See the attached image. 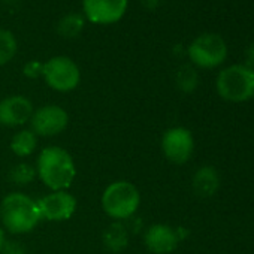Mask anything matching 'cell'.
<instances>
[{
    "instance_id": "obj_19",
    "label": "cell",
    "mask_w": 254,
    "mask_h": 254,
    "mask_svg": "<svg viewBox=\"0 0 254 254\" xmlns=\"http://www.w3.org/2000/svg\"><path fill=\"white\" fill-rule=\"evenodd\" d=\"M197 82H199V76L193 66L184 64L177 72V85L180 90L186 93H191L197 87Z\"/></svg>"
},
{
    "instance_id": "obj_4",
    "label": "cell",
    "mask_w": 254,
    "mask_h": 254,
    "mask_svg": "<svg viewBox=\"0 0 254 254\" xmlns=\"http://www.w3.org/2000/svg\"><path fill=\"white\" fill-rule=\"evenodd\" d=\"M217 91L229 102H245L254 97V70L245 64H233L217 76Z\"/></svg>"
},
{
    "instance_id": "obj_23",
    "label": "cell",
    "mask_w": 254,
    "mask_h": 254,
    "mask_svg": "<svg viewBox=\"0 0 254 254\" xmlns=\"http://www.w3.org/2000/svg\"><path fill=\"white\" fill-rule=\"evenodd\" d=\"M5 241H6V238H5V232H3V229H2V227H0V253H2V248H3Z\"/></svg>"
},
{
    "instance_id": "obj_11",
    "label": "cell",
    "mask_w": 254,
    "mask_h": 254,
    "mask_svg": "<svg viewBox=\"0 0 254 254\" xmlns=\"http://www.w3.org/2000/svg\"><path fill=\"white\" fill-rule=\"evenodd\" d=\"M33 103L20 94L8 96L0 100V124L5 127H20L30 121Z\"/></svg>"
},
{
    "instance_id": "obj_8",
    "label": "cell",
    "mask_w": 254,
    "mask_h": 254,
    "mask_svg": "<svg viewBox=\"0 0 254 254\" xmlns=\"http://www.w3.org/2000/svg\"><path fill=\"white\" fill-rule=\"evenodd\" d=\"M38 206L42 220L59 223L73 217V214L76 212L78 202L72 193H69L67 190H60L42 196L38 200Z\"/></svg>"
},
{
    "instance_id": "obj_7",
    "label": "cell",
    "mask_w": 254,
    "mask_h": 254,
    "mask_svg": "<svg viewBox=\"0 0 254 254\" xmlns=\"http://www.w3.org/2000/svg\"><path fill=\"white\" fill-rule=\"evenodd\" d=\"M29 123L30 130L38 138H51L66 130L69 124V114L59 105H44L33 111Z\"/></svg>"
},
{
    "instance_id": "obj_12",
    "label": "cell",
    "mask_w": 254,
    "mask_h": 254,
    "mask_svg": "<svg viewBox=\"0 0 254 254\" xmlns=\"http://www.w3.org/2000/svg\"><path fill=\"white\" fill-rule=\"evenodd\" d=\"M144 242L147 248L154 254H169L180 242V233L169 224H153L147 229L144 235Z\"/></svg>"
},
{
    "instance_id": "obj_6",
    "label": "cell",
    "mask_w": 254,
    "mask_h": 254,
    "mask_svg": "<svg viewBox=\"0 0 254 254\" xmlns=\"http://www.w3.org/2000/svg\"><path fill=\"white\" fill-rule=\"evenodd\" d=\"M190 62L202 69L220 66L227 57V45L224 39L215 33H203L191 41L187 48Z\"/></svg>"
},
{
    "instance_id": "obj_5",
    "label": "cell",
    "mask_w": 254,
    "mask_h": 254,
    "mask_svg": "<svg viewBox=\"0 0 254 254\" xmlns=\"http://www.w3.org/2000/svg\"><path fill=\"white\" fill-rule=\"evenodd\" d=\"M42 78L50 88L60 93H69L79 85L81 70L72 59L57 56L44 63Z\"/></svg>"
},
{
    "instance_id": "obj_18",
    "label": "cell",
    "mask_w": 254,
    "mask_h": 254,
    "mask_svg": "<svg viewBox=\"0 0 254 254\" xmlns=\"http://www.w3.org/2000/svg\"><path fill=\"white\" fill-rule=\"evenodd\" d=\"M36 177H38L36 168L30 163H18L12 166L9 171L11 183L17 186H29L36 180Z\"/></svg>"
},
{
    "instance_id": "obj_15",
    "label": "cell",
    "mask_w": 254,
    "mask_h": 254,
    "mask_svg": "<svg viewBox=\"0 0 254 254\" xmlns=\"http://www.w3.org/2000/svg\"><path fill=\"white\" fill-rule=\"evenodd\" d=\"M127 241H129V235H127V230L124 224H121V221H114L103 232V244L112 253H120L121 250H124Z\"/></svg>"
},
{
    "instance_id": "obj_16",
    "label": "cell",
    "mask_w": 254,
    "mask_h": 254,
    "mask_svg": "<svg viewBox=\"0 0 254 254\" xmlns=\"http://www.w3.org/2000/svg\"><path fill=\"white\" fill-rule=\"evenodd\" d=\"M85 26V17L78 12H70L57 23V33L66 39H73L81 35Z\"/></svg>"
},
{
    "instance_id": "obj_9",
    "label": "cell",
    "mask_w": 254,
    "mask_h": 254,
    "mask_svg": "<svg viewBox=\"0 0 254 254\" xmlns=\"http://www.w3.org/2000/svg\"><path fill=\"white\" fill-rule=\"evenodd\" d=\"M193 150L194 139L191 132L186 127H172L163 133L162 151L169 162L175 165H183L191 157Z\"/></svg>"
},
{
    "instance_id": "obj_3",
    "label": "cell",
    "mask_w": 254,
    "mask_h": 254,
    "mask_svg": "<svg viewBox=\"0 0 254 254\" xmlns=\"http://www.w3.org/2000/svg\"><path fill=\"white\" fill-rule=\"evenodd\" d=\"M102 208L114 221H124L136 214L141 205L138 187L127 181L118 180L111 183L102 193Z\"/></svg>"
},
{
    "instance_id": "obj_20",
    "label": "cell",
    "mask_w": 254,
    "mask_h": 254,
    "mask_svg": "<svg viewBox=\"0 0 254 254\" xmlns=\"http://www.w3.org/2000/svg\"><path fill=\"white\" fill-rule=\"evenodd\" d=\"M42 67H44V63L41 62H36V60H32L29 63L24 64V75L30 79H36L38 76H42Z\"/></svg>"
},
{
    "instance_id": "obj_10",
    "label": "cell",
    "mask_w": 254,
    "mask_h": 254,
    "mask_svg": "<svg viewBox=\"0 0 254 254\" xmlns=\"http://www.w3.org/2000/svg\"><path fill=\"white\" fill-rule=\"evenodd\" d=\"M127 5L129 0H82V11L90 23L108 26L124 17Z\"/></svg>"
},
{
    "instance_id": "obj_2",
    "label": "cell",
    "mask_w": 254,
    "mask_h": 254,
    "mask_svg": "<svg viewBox=\"0 0 254 254\" xmlns=\"http://www.w3.org/2000/svg\"><path fill=\"white\" fill-rule=\"evenodd\" d=\"M0 220L3 227L14 235L30 233L41 221L38 200L24 193H9L0 203Z\"/></svg>"
},
{
    "instance_id": "obj_13",
    "label": "cell",
    "mask_w": 254,
    "mask_h": 254,
    "mask_svg": "<svg viewBox=\"0 0 254 254\" xmlns=\"http://www.w3.org/2000/svg\"><path fill=\"white\" fill-rule=\"evenodd\" d=\"M218 184H220L218 174L211 166L200 168L193 177V189H194L196 194H199L202 197L212 196L217 191Z\"/></svg>"
},
{
    "instance_id": "obj_17",
    "label": "cell",
    "mask_w": 254,
    "mask_h": 254,
    "mask_svg": "<svg viewBox=\"0 0 254 254\" xmlns=\"http://www.w3.org/2000/svg\"><path fill=\"white\" fill-rule=\"evenodd\" d=\"M18 44L15 36L6 30V29H0V67L8 64L17 54Z\"/></svg>"
},
{
    "instance_id": "obj_22",
    "label": "cell",
    "mask_w": 254,
    "mask_h": 254,
    "mask_svg": "<svg viewBox=\"0 0 254 254\" xmlns=\"http://www.w3.org/2000/svg\"><path fill=\"white\" fill-rule=\"evenodd\" d=\"M141 5L147 11H156L160 5V0H141Z\"/></svg>"
},
{
    "instance_id": "obj_14",
    "label": "cell",
    "mask_w": 254,
    "mask_h": 254,
    "mask_svg": "<svg viewBox=\"0 0 254 254\" xmlns=\"http://www.w3.org/2000/svg\"><path fill=\"white\" fill-rule=\"evenodd\" d=\"M38 147V136L30 129H23L17 132L9 144L11 151L17 157H29L35 153Z\"/></svg>"
},
{
    "instance_id": "obj_1",
    "label": "cell",
    "mask_w": 254,
    "mask_h": 254,
    "mask_svg": "<svg viewBox=\"0 0 254 254\" xmlns=\"http://www.w3.org/2000/svg\"><path fill=\"white\" fill-rule=\"evenodd\" d=\"M36 172L39 180L51 190H67L76 177V165L69 151L62 147L44 148L36 162Z\"/></svg>"
},
{
    "instance_id": "obj_21",
    "label": "cell",
    "mask_w": 254,
    "mask_h": 254,
    "mask_svg": "<svg viewBox=\"0 0 254 254\" xmlns=\"http://www.w3.org/2000/svg\"><path fill=\"white\" fill-rule=\"evenodd\" d=\"M0 254H26V248L20 242L5 241L2 253H0Z\"/></svg>"
}]
</instances>
